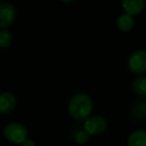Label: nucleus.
Segmentation results:
<instances>
[{
    "label": "nucleus",
    "mask_w": 146,
    "mask_h": 146,
    "mask_svg": "<svg viewBox=\"0 0 146 146\" xmlns=\"http://www.w3.org/2000/svg\"><path fill=\"white\" fill-rule=\"evenodd\" d=\"M93 108V102L89 94L79 92L71 97L68 103V112L74 119L86 120L90 117Z\"/></svg>",
    "instance_id": "f257e3e1"
},
{
    "label": "nucleus",
    "mask_w": 146,
    "mask_h": 146,
    "mask_svg": "<svg viewBox=\"0 0 146 146\" xmlns=\"http://www.w3.org/2000/svg\"><path fill=\"white\" fill-rule=\"evenodd\" d=\"M3 134L8 141L15 144H22L27 139L28 131L24 124L19 122H10L4 126Z\"/></svg>",
    "instance_id": "f03ea898"
},
{
    "label": "nucleus",
    "mask_w": 146,
    "mask_h": 146,
    "mask_svg": "<svg viewBox=\"0 0 146 146\" xmlns=\"http://www.w3.org/2000/svg\"><path fill=\"white\" fill-rule=\"evenodd\" d=\"M128 68L135 74H142L146 71V50H136L128 58Z\"/></svg>",
    "instance_id": "7ed1b4c3"
},
{
    "label": "nucleus",
    "mask_w": 146,
    "mask_h": 146,
    "mask_svg": "<svg viewBox=\"0 0 146 146\" xmlns=\"http://www.w3.org/2000/svg\"><path fill=\"white\" fill-rule=\"evenodd\" d=\"M107 129V121L103 116H90L84 121V130L90 135H98Z\"/></svg>",
    "instance_id": "20e7f679"
},
{
    "label": "nucleus",
    "mask_w": 146,
    "mask_h": 146,
    "mask_svg": "<svg viewBox=\"0 0 146 146\" xmlns=\"http://www.w3.org/2000/svg\"><path fill=\"white\" fill-rule=\"evenodd\" d=\"M16 18V8L12 3L3 2L0 4V27H9Z\"/></svg>",
    "instance_id": "39448f33"
},
{
    "label": "nucleus",
    "mask_w": 146,
    "mask_h": 146,
    "mask_svg": "<svg viewBox=\"0 0 146 146\" xmlns=\"http://www.w3.org/2000/svg\"><path fill=\"white\" fill-rule=\"evenodd\" d=\"M16 96L9 91H4L0 94V112L2 114H8L16 107Z\"/></svg>",
    "instance_id": "423d86ee"
},
{
    "label": "nucleus",
    "mask_w": 146,
    "mask_h": 146,
    "mask_svg": "<svg viewBox=\"0 0 146 146\" xmlns=\"http://www.w3.org/2000/svg\"><path fill=\"white\" fill-rule=\"evenodd\" d=\"M145 6L144 0H123L122 1V7L124 11L130 15L139 14L143 10Z\"/></svg>",
    "instance_id": "0eeeda50"
},
{
    "label": "nucleus",
    "mask_w": 146,
    "mask_h": 146,
    "mask_svg": "<svg viewBox=\"0 0 146 146\" xmlns=\"http://www.w3.org/2000/svg\"><path fill=\"white\" fill-rule=\"evenodd\" d=\"M116 25H117V28L123 32H127V31L131 30L132 27L134 26L133 16L126 12L121 13L118 15L117 19H116Z\"/></svg>",
    "instance_id": "6e6552de"
},
{
    "label": "nucleus",
    "mask_w": 146,
    "mask_h": 146,
    "mask_svg": "<svg viewBox=\"0 0 146 146\" xmlns=\"http://www.w3.org/2000/svg\"><path fill=\"white\" fill-rule=\"evenodd\" d=\"M128 146H146V130H135L127 139Z\"/></svg>",
    "instance_id": "1a4fd4ad"
},
{
    "label": "nucleus",
    "mask_w": 146,
    "mask_h": 146,
    "mask_svg": "<svg viewBox=\"0 0 146 146\" xmlns=\"http://www.w3.org/2000/svg\"><path fill=\"white\" fill-rule=\"evenodd\" d=\"M132 87L135 93L138 95L145 96L146 95V77L144 76H138L132 82Z\"/></svg>",
    "instance_id": "9d476101"
},
{
    "label": "nucleus",
    "mask_w": 146,
    "mask_h": 146,
    "mask_svg": "<svg viewBox=\"0 0 146 146\" xmlns=\"http://www.w3.org/2000/svg\"><path fill=\"white\" fill-rule=\"evenodd\" d=\"M131 114L134 118L142 119L146 117V101H139L133 106Z\"/></svg>",
    "instance_id": "9b49d317"
},
{
    "label": "nucleus",
    "mask_w": 146,
    "mask_h": 146,
    "mask_svg": "<svg viewBox=\"0 0 146 146\" xmlns=\"http://www.w3.org/2000/svg\"><path fill=\"white\" fill-rule=\"evenodd\" d=\"M13 41V35L7 29H2L0 31V47L1 48H6L10 46Z\"/></svg>",
    "instance_id": "f8f14e48"
},
{
    "label": "nucleus",
    "mask_w": 146,
    "mask_h": 146,
    "mask_svg": "<svg viewBox=\"0 0 146 146\" xmlns=\"http://www.w3.org/2000/svg\"><path fill=\"white\" fill-rule=\"evenodd\" d=\"M89 135L90 134L86 130H79L75 134V141L78 144H85L89 139Z\"/></svg>",
    "instance_id": "ddd939ff"
},
{
    "label": "nucleus",
    "mask_w": 146,
    "mask_h": 146,
    "mask_svg": "<svg viewBox=\"0 0 146 146\" xmlns=\"http://www.w3.org/2000/svg\"><path fill=\"white\" fill-rule=\"evenodd\" d=\"M22 146H35V143H34V141H33V140L27 138V139L22 143Z\"/></svg>",
    "instance_id": "4468645a"
}]
</instances>
